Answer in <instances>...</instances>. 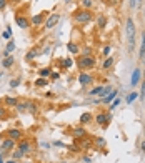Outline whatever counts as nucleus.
<instances>
[{
    "instance_id": "obj_4",
    "label": "nucleus",
    "mask_w": 145,
    "mask_h": 163,
    "mask_svg": "<svg viewBox=\"0 0 145 163\" xmlns=\"http://www.w3.org/2000/svg\"><path fill=\"white\" fill-rule=\"evenodd\" d=\"M15 23H17L20 28H28L30 27V17H27L23 12H17V14H15Z\"/></svg>"
},
{
    "instance_id": "obj_30",
    "label": "nucleus",
    "mask_w": 145,
    "mask_h": 163,
    "mask_svg": "<svg viewBox=\"0 0 145 163\" xmlns=\"http://www.w3.org/2000/svg\"><path fill=\"white\" fill-rule=\"evenodd\" d=\"M137 98H139V93H137V92L128 93V97H127V103H132V101H135Z\"/></svg>"
},
{
    "instance_id": "obj_21",
    "label": "nucleus",
    "mask_w": 145,
    "mask_h": 163,
    "mask_svg": "<svg viewBox=\"0 0 145 163\" xmlns=\"http://www.w3.org/2000/svg\"><path fill=\"white\" fill-rule=\"evenodd\" d=\"M59 63H60V67H62V68H70V67L73 65V60H72V58H68V57H67V58H62Z\"/></svg>"
},
{
    "instance_id": "obj_11",
    "label": "nucleus",
    "mask_w": 145,
    "mask_h": 163,
    "mask_svg": "<svg viewBox=\"0 0 145 163\" xmlns=\"http://www.w3.org/2000/svg\"><path fill=\"white\" fill-rule=\"evenodd\" d=\"M14 148H17V141L15 140H12V138H3V141H2V150H5V152H12Z\"/></svg>"
},
{
    "instance_id": "obj_48",
    "label": "nucleus",
    "mask_w": 145,
    "mask_h": 163,
    "mask_svg": "<svg viewBox=\"0 0 145 163\" xmlns=\"http://www.w3.org/2000/svg\"><path fill=\"white\" fill-rule=\"evenodd\" d=\"M23 163H35V161H23Z\"/></svg>"
},
{
    "instance_id": "obj_19",
    "label": "nucleus",
    "mask_w": 145,
    "mask_h": 163,
    "mask_svg": "<svg viewBox=\"0 0 145 163\" xmlns=\"http://www.w3.org/2000/svg\"><path fill=\"white\" fill-rule=\"evenodd\" d=\"M39 55H40V48H34V50H30V52L25 55V60H28V62H30V60H34L35 57H39Z\"/></svg>"
},
{
    "instance_id": "obj_47",
    "label": "nucleus",
    "mask_w": 145,
    "mask_h": 163,
    "mask_svg": "<svg viewBox=\"0 0 145 163\" xmlns=\"http://www.w3.org/2000/svg\"><path fill=\"white\" fill-rule=\"evenodd\" d=\"M85 163H92V161H90V160H89V158H87V160H85Z\"/></svg>"
},
{
    "instance_id": "obj_13",
    "label": "nucleus",
    "mask_w": 145,
    "mask_h": 163,
    "mask_svg": "<svg viewBox=\"0 0 145 163\" xmlns=\"http://www.w3.org/2000/svg\"><path fill=\"white\" fill-rule=\"evenodd\" d=\"M14 63H15L14 55H7V57H3V60H2V67H3V68H10V67H14Z\"/></svg>"
},
{
    "instance_id": "obj_33",
    "label": "nucleus",
    "mask_w": 145,
    "mask_h": 163,
    "mask_svg": "<svg viewBox=\"0 0 145 163\" xmlns=\"http://www.w3.org/2000/svg\"><path fill=\"white\" fill-rule=\"evenodd\" d=\"M7 117H9V113H7V108H5V107H0V121L5 120Z\"/></svg>"
},
{
    "instance_id": "obj_7",
    "label": "nucleus",
    "mask_w": 145,
    "mask_h": 163,
    "mask_svg": "<svg viewBox=\"0 0 145 163\" xmlns=\"http://www.w3.org/2000/svg\"><path fill=\"white\" fill-rule=\"evenodd\" d=\"M17 148H19L23 155L30 153V152H32V140H28V138H22V140H19Z\"/></svg>"
},
{
    "instance_id": "obj_28",
    "label": "nucleus",
    "mask_w": 145,
    "mask_h": 163,
    "mask_svg": "<svg viewBox=\"0 0 145 163\" xmlns=\"http://www.w3.org/2000/svg\"><path fill=\"white\" fill-rule=\"evenodd\" d=\"M47 83H48V80L44 78V77H39V78L35 80V87H45Z\"/></svg>"
},
{
    "instance_id": "obj_16",
    "label": "nucleus",
    "mask_w": 145,
    "mask_h": 163,
    "mask_svg": "<svg viewBox=\"0 0 145 163\" xmlns=\"http://www.w3.org/2000/svg\"><path fill=\"white\" fill-rule=\"evenodd\" d=\"M27 112L32 113V115H37V113H39V105H37L35 101H28L27 103Z\"/></svg>"
},
{
    "instance_id": "obj_12",
    "label": "nucleus",
    "mask_w": 145,
    "mask_h": 163,
    "mask_svg": "<svg viewBox=\"0 0 145 163\" xmlns=\"http://www.w3.org/2000/svg\"><path fill=\"white\" fill-rule=\"evenodd\" d=\"M72 135L75 137V138H78V140H82V138H85L87 132H85L84 127H75V128L72 130Z\"/></svg>"
},
{
    "instance_id": "obj_3",
    "label": "nucleus",
    "mask_w": 145,
    "mask_h": 163,
    "mask_svg": "<svg viewBox=\"0 0 145 163\" xmlns=\"http://www.w3.org/2000/svg\"><path fill=\"white\" fill-rule=\"evenodd\" d=\"M125 32H127V40H128V50L135 48V22L132 17L127 18V25H125Z\"/></svg>"
},
{
    "instance_id": "obj_50",
    "label": "nucleus",
    "mask_w": 145,
    "mask_h": 163,
    "mask_svg": "<svg viewBox=\"0 0 145 163\" xmlns=\"http://www.w3.org/2000/svg\"><path fill=\"white\" fill-rule=\"evenodd\" d=\"M143 77H145V70H143Z\"/></svg>"
},
{
    "instance_id": "obj_39",
    "label": "nucleus",
    "mask_w": 145,
    "mask_h": 163,
    "mask_svg": "<svg viewBox=\"0 0 145 163\" xmlns=\"http://www.w3.org/2000/svg\"><path fill=\"white\" fill-rule=\"evenodd\" d=\"M10 34H12V28L7 27V32H3V37H5V38H10Z\"/></svg>"
},
{
    "instance_id": "obj_22",
    "label": "nucleus",
    "mask_w": 145,
    "mask_h": 163,
    "mask_svg": "<svg viewBox=\"0 0 145 163\" xmlns=\"http://www.w3.org/2000/svg\"><path fill=\"white\" fill-rule=\"evenodd\" d=\"M67 50L70 52V54L75 55V54H78V52H80V48H78L73 42H67Z\"/></svg>"
},
{
    "instance_id": "obj_35",
    "label": "nucleus",
    "mask_w": 145,
    "mask_h": 163,
    "mask_svg": "<svg viewBox=\"0 0 145 163\" xmlns=\"http://www.w3.org/2000/svg\"><path fill=\"white\" fill-rule=\"evenodd\" d=\"M120 101H122V100H120V98H115L114 101H112V105H110V112H112V110H115V107H117V105H120Z\"/></svg>"
},
{
    "instance_id": "obj_34",
    "label": "nucleus",
    "mask_w": 145,
    "mask_h": 163,
    "mask_svg": "<svg viewBox=\"0 0 145 163\" xmlns=\"http://www.w3.org/2000/svg\"><path fill=\"white\" fill-rule=\"evenodd\" d=\"M112 92V87L110 85H107V87H103V92H102V95H100V98H105L107 95H109V93Z\"/></svg>"
},
{
    "instance_id": "obj_8",
    "label": "nucleus",
    "mask_w": 145,
    "mask_h": 163,
    "mask_svg": "<svg viewBox=\"0 0 145 163\" xmlns=\"http://www.w3.org/2000/svg\"><path fill=\"white\" fill-rule=\"evenodd\" d=\"M59 20H60V15L59 14H52V15H48V18L45 20V25H44V28L45 30H50V28H53L59 23Z\"/></svg>"
},
{
    "instance_id": "obj_40",
    "label": "nucleus",
    "mask_w": 145,
    "mask_h": 163,
    "mask_svg": "<svg viewBox=\"0 0 145 163\" xmlns=\"http://www.w3.org/2000/svg\"><path fill=\"white\" fill-rule=\"evenodd\" d=\"M7 5H9V2H7V0H0V10H3Z\"/></svg>"
},
{
    "instance_id": "obj_23",
    "label": "nucleus",
    "mask_w": 145,
    "mask_h": 163,
    "mask_svg": "<svg viewBox=\"0 0 145 163\" xmlns=\"http://www.w3.org/2000/svg\"><path fill=\"white\" fill-rule=\"evenodd\" d=\"M97 25H98V28H105V25H107V17L105 15H98L97 17Z\"/></svg>"
},
{
    "instance_id": "obj_41",
    "label": "nucleus",
    "mask_w": 145,
    "mask_h": 163,
    "mask_svg": "<svg viewBox=\"0 0 145 163\" xmlns=\"http://www.w3.org/2000/svg\"><path fill=\"white\" fill-rule=\"evenodd\" d=\"M130 7L132 9H137L139 7V0H130Z\"/></svg>"
},
{
    "instance_id": "obj_2",
    "label": "nucleus",
    "mask_w": 145,
    "mask_h": 163,
    "mask_svg": "<svg viewBox=\"0 0 145 163\" xmlns=\"http://www.w3.org/2000/svg\"><path fill=\"white\" fill-rule=\"evenodd\" d=\"M92 18H93V12L92 10L78 9V10L73 12V20H75V23H78V25H85V23H89Z\"/></svg>"
},
{
    "instance_id": "obj_31",
    "label": "nucleus",
    "mask_w": 145,
    "mask_h": 163,
    "mask_svg": "<svg viewBox=\"0 0 145 163\" xmlns=\"http://www.w3.org/2000/svg\"><path fill=\"white\" fill-rule=\"evenodd\" d=\"M22 157H23V153L20 152L19 148H14V150H12V158H14V160H17V158H22Z\"/></svg>"
},
{
    "instance_id": "obj_1",
    "label": "nucleus",
    "mask_w": 145,
    "mask_h": 163,
    "mask_svg": "<svg viewBox=\"0 0 145 163\" xmlns=\"http://www.w3.org/2000/svg\"><path fill=\"white\" fill-rule=\"evenodd\" d=\"M95 63H97V60H95L93 55H80L77 58V67L80 72H89L92 70L95 67Z\"/></svg>"
},
{
    "instance_id": "obj_44",
    "label": "nucleus",
    "mask_w": 145,
    "mask_h": 163,
    "mask_svg": "<svg viewBox=\"0 0 145 163\" xmlns=\"http://www.w3.org/2000/svg\"><path fill=\"white\" fill-rule=\"evenodd\" d=\"M7 2H9L10 5H17V3H20L22 0H7Z\"/></svg>"
},
{
    "instance_id": "obj_17",
    "label": "nucleus",
    "mask_w": 145,
    "mask_h": 163,
    "mask_svg": "<svg viewBox=\"0 0 145 163\" xmlns=\"http://www.w3.org/2000/svg\"><path fill=\"white\" fill-rule=\"evenodd\" d=\"M92 113H89V112H85V113H82L80 115V125H87V123H90L92 121Z\"/></svg>"
},
{
    "instance_id": "obj_10",
    "label": "nucleus",
    "mask_w": 145,
    "mask_h": 163,
    "mask_svg": "<svg viewBox=\"0 0 145 163\" xmlns=\"http://www.w3.org/2000/svg\"><path fill=\"white\" fill-rule=\"evenodd\" d=\"M78 83H80L82 87H87V85L93 83V75H90V73H87V72H80V75H78Z\"/></svg>"
},
{
    "instance_id": "obj_36",
    "label": "nucleus",
    "mask_w": 145,
    "mask_h": 163,
    "mask_svg": "<svg viewBox=\"0 0 145 163\" xmlns=\"http://www.w3.org/2000/svg\"><path fill=\"white\" fill-rule=\"evenodd\" d=\"M19 85H20V80H19V78H15V80L10 82V88H17Z\"/></svg>"
},
{
    "instance_id": "obj_29",
    "label": "nucleus",
    "mask_w": 145,
    "mask_h": 163,
    "mask_svg": "<svg viewBox=\"0 0 145 163\" xmlns=\"http://www.w3.org/2000/svg\"><path fill=\"white\" fill-rule=\"evenodd\" d=\"M112 65H114V58H112V57H109V58H107L105 62H103L102 68H103V70H109V68L112 67Z\"/></svg>"
},
{
    "instance_id": "obj_20",
    "label": "nucleus",
    "mask_w": 145,
    "mask_h": 163,
    "mask_svg": "<svg viewBox=\"0 0 145 163\" xmlns=\"http://www.w3.org/2000/svg\"><path fill=\"white\" fill-rule=\"evenodd\" d=\"M14 50H15V42H14V40H9V43H7V48H5V52H3V57L10 55Z\"/></svg>"
},
{
    "instance_id": "obj_5",
    "label": "nucleus",
    "mask_w": 145,
    "mask_h": 163,
    "mask_svg": "<svg viewBox=\"0 0 145 163\" xmlns=\"http://www.w3.org/2000/svg\"><path fill=\"white\" fill-rule=\"evenodd\" d=\"M47 15H48V12H40V14H37V15H32V17H30V25L40 27L42 23H45Z\"/></svg>"
},
{
    "instance_id": "obj_37",
    "label": "nucleus",
    "mask_w": 145,
    "mask_h": 163,
    "mask_svg": "<svg viewBox=\"0 0 145 163\" xmlns=\"http://www.w3.org/2000/svg\"><path fill=\"white\" fill-rule=\"evenodd\" d=\"M59 78H60V73H57V72L50 73V80H59Z\"/></svg>"
},
{
    "instance_id": "obj_25",
    "label": "nucleus",
    "mask_w": 145,
    "mask_h": 163,
    "mask_svg": "<svg viewBox=\"0 0 145 163\" xmlns=\"http://www.w3.org/2000/svg\"><path fill=\"white\" fill-rule=\"evenodd\" d=\"M27 103H28V101H19V103L15 105V108H17V112H20V113L27 112Z\"/></svg>"
},
{
    "instance_id": "obj_49",
    "label": "nucleus",
    "mask_w": 145,
    "mask_h": 163,
    "mask_svg": "<svg viewBox=\"0 0 145 163\" xmlns=\"http://www.w3.org/2000/svg\"><path fill=\"white\" fill-rule=\"evenodd\" d=\"M60 163H67V161H60Z\"/></svg>"
},
{
    "instance_id": "obj_43",
    "label": "nucleus",
    "mask_w": 145,
    "mask_h": 163,
    "mask_svg": "<svg viewBox=\"0 0 145 163\" xmlns=\"http://www.w3.org/2000/svg\"><path fill=\"white\" fill-rule=\"evenodd\" d=\"M110 50H112V48H110L109 45H107L105 48H103V55H105V57H107V55H109V54H110Z\"/></svg>"
},
{
    "instance_id": "obj_32",
    "label": "nucleus",
    "mask_w": 145,
    "mask_h": 163,
    "mask_svg": "<svg viewBox=\"0 0 145 163\" xmlns=\"http://www.w3.org/2000/svg\"><path fill=\"white\" fill-rule=\"evenodd\" d=\"M92 7H93V2H92V0H84V2H82V9L90 10Z\"/></svg>"
},
{
    "instance_id": "obj_42",
    "label": "nucleus",
    "mask_w": 145,
    "mask_h": 163,
    "mask_svg": "<svg viewBox=\"0 0 145 163\" xmlns=\"http://www.w3.org/2000/svg\"><path fill=\"white\" fill-rule=\"evenodd\" d=\"M97 145L98 146H105V140H103V138H97Z\"/></svg>"
},
{
    "instance_id": "obj_45",
    "label": "nucleus",
    "mask_w": 145,
    "mask_h": 163,
    "mask_svg": "<svg viewBox=\"0 0 145 163\" xmlns=\"http://www.w3.org/2000/svg\"><path fill=\"white\" fill-rule=\"evenodd\" d=\"M140 148H142V152H145V141H143L142 145H140Z\"/></svg>"
},
{
    "instance_id": "obj_14",
    "label": "nucleus",
    "mask_w": 145,
    "mask_h": 163,
    "mask_svg": "<svg viewBox=\"0 0 145 163\" xmlns=\"http://www.w3.org/2000/svg\"><path fill=\"white\" fill-rule=\"evenodd\" d=\"M140 75H142V73H140V68H135L134 73H132V80H130L132 87H135L137 83H140Z\"/></svg>"
},
{
    "instance_id": "obj_9",
    "label": "nucleus",
    "mask_w": 145,
    "mask_h": 163,
    "mask_svg": "<svg viewBox=\"0 0 145 163\" xmlns=\"http://www.w3.org/2000/svg\"><path fill=\"white\" fill-rule=\"evenodd\" d=\"M3 137L19 141V140H22V138H23V133H22V130H19V128H10V130H7V132H5V135H3Z\"/></svg>"
},
{
    "instance_id": "obj_26",
    "label": "nucleus",
    "mask_w": 145,
    "mask_h": 163,
    "mask_svg": "<svg viewBox=\"0 0 145 163\" xmlns=\"http://www.w3.org/2000/svg\"><path fill=\"white\" fill-rule=\"evenodd\" d=\"M50 73H52V68H50V67H45V68H42V70L39 72V77L47 78V77H50Z\"/></svg>"
},
{
    "instance_id": "obj_24",
    "label": "nucleus",
    "mask_w": 145,
    "mask_h": 163,
    "mask_svg": "<svg viewBox=\"0 0 145 163\" xmlns=\"http://www.w3.org/2000/svg\"><path fill=\"white\" fill-rule=\"evenodd\" d=\"M103 87H105V85H102V87H95V88H92L89 95H93V97H100V95H102V92H103Z\"/></svg>"
},
{
    "instance_id": "obj_15",
    "label": "nucleus",
    "mask_w": 145,
    "mask_h": 163,
    "mask_svg": "<svg viewBox=\"0 0 145 163\" xmlns=\"http://www.w3.org/2000/svg\"><path fill=\"white\" fill-rule=\"evenodd\" d=\"M3 103H5L7 107L15 108V105L19 103V98H17V97H5V98H3Z\"/></svg>"
},
{
    "instance_id": "obj_6",
    "label": "nucleus",
    "mask_w": 145,
    "mask_h": 163,
    "mask_svg": "<svg viewBox=\"0 0 145 163\" xmlns=\"http://www.w3.org/2000/svg\"><path fill=\"white\" fill-rule=\"evenodd\" d=\"M110 118H112V115H110V113L107 115L105 112H100V113H97V117H95V121H97V125H98V127L107 128V127H109V121H110Z\"/></svg>"
},
{
    "instance_id": "obj_27",
    "label": "nucleus",
    "mask_w": 145,
    "mask_h": 163,
    "mask_svg": "<svg viewBox=\"0 0 145 163\" xmlns=\"http://www.w3.org/2000/svg\"><path fill=\"white\" fill-rule=\"evenodd\" d=\"M140 60L145 58V34H142V47H140Z\"/></svg>"
},
{
    "instance_id": "obj_38",
    "label": "nucleus",
    "mask_w": 145,
    "mask_h": 163,
    "mask_svg": "<svg viewBox=\"0 0 145 163\" xmlns=\"http://www.w3.org/2000/svg\"><path fill=\"white\" fill-rule=\"evenodd\" d=\"M145 97V80H143V83H142V92L139 93V98H143Z\"/></svg>"
},
{
    "instance_id": "obj_46",
    "label": "nucleus",
    "mask_w": 145,
    "mask_h": 163,
    "mask_svg": "<svg viewBox=\"0 0 145 163\" xmlns=\"http://www.w3.org/2000/svg\"><path fill=\"white\" fill-rule=\"evenodd\" d=\"M7 163H17V161H15V160H14V158H12V160H9V161H7Z\"/></svg>"
},
{
    "instance_id": "obj_18",
    "label": "nucleus",
    "mask_w": 145,
    "mask_h": 163,
    "mask_svg": "<svg viewBox=\"0 0 145 163\" xmlns=\"http://www.w3.org/2000/svg\"><path fill=\"white\" fill-rule=\"evenodd\" d=\"M117 95H118V92H117V90H112L109 95L105 97V98H102V101H103V103H110V101H114L115 98H117Z\"/></svg>"
}]
</instances>
